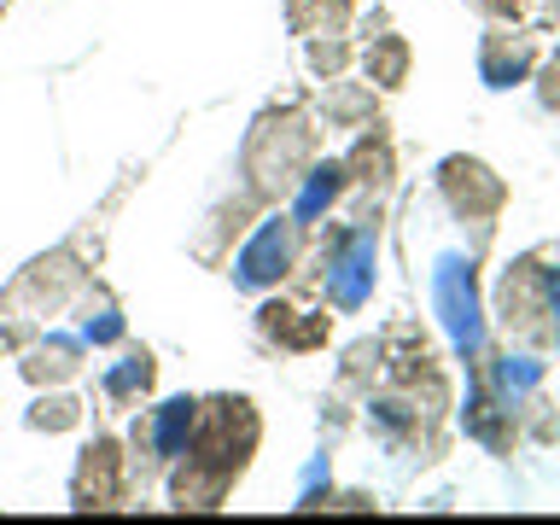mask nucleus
Instances as JSON below:
<instances>
[{"label":"nucleus","instance_id":"nucleus-6","mask_svg":"<svg viewBox=\"0 0 560 525\" xmlns=\"http://www.w3.org/2000/svg\"><path fill=\"white\" fill-rule=\"evenodd\" d=\"M304 234H310V222H298L292 210L269 217L252 240H245V252L234 257V287L240 292H269L292 269H304V262H298L304 257Z\"/></svg>","mask_w":560,"mask_h":525},{"label":"nucleus","instance_id":"nucleus-3","mask_svg":"<svg viewBox=\"0 0 560 525\" xmlns=\"http://www.w3.org/2000/svg\"><path fill=\"white\" fill-rule=\"evenodd\" d=\"M497 315L525 350L560 345V252L555 245H537L520 262H508L497 287Z\"/></svg>","mask_w":560,"mask_h":525},{"label":"nucleus","instance_id":"nucleus-11","mask_svg":"<svg viewBox=\"0 0 560 525\" xmlns=\"http://www.w3.org/2000/svg\"><path fill=\"white\" fill-rule=\"evenodd\" d=\"M537 65V42L525 30H490L479 42V82L485 88H514L532 77Z\"/></svg>","mask_w":560,"mask_h":525},{"label":"nucleus","instance_id":"nucleus-5","mask_svg":"<svg viewBox=\"0 0 560 525\" xmlns=\"http://www.w3.org/2000/svg\"><path fill=\"white\" fill-rule=\"evenodd\" d=\"M438 199L450 205V217L462 228L472 222V252H485L490 228H497L502 205H508V187L490 164H479V158H444V164H438Z\"/></svg>","mask_w":560,"mask_h":525},{"label":"nucleus","instance_id":"nucleus-10","mask_svg":"<svg viewBox=\"0 0 560 525\" xmlns=\"http://www.w3.org/2000/svg\"><path fill=\"white\" fill-rule=\"evenodd\" d=\"M257 332L287 357H310V350H327L332 339V315L327 310H298L292 298H262L257 304Z\"/></svg>","mask_w":560,"mask_h":525},{"label":"nucleus","instance_id":"nucleus-22","mask_svg":"<svg viewBox=\"0 0 560 525\" xmlns=\"http://www.w3.org/2000/svg\"><path fill=\"white\" fill-rule=\"evenodd\" d=\"M380 362H385V345H357L345 357V368H339V392H368V397H374Z\"/></svg>","mask_w":560,"mask_h":525},{"label":"nucleus","instance_id":"nucleus-20","mask_svg":"<svg viewBox=\"0 0 560 525\" xmlns=\"http://www.w3.org/2000/svg\"><path fill=\"white\" fill-rule=\"evenodd\" d=\"M82 339L100 345V350L122 339V310H117V298L105 292V287H94V298L82 304Z\"/></svg>","mask_w":560,"mask_h":525},{"label":"nucleus","instance_id":"nucleus-2","mask_svg":"<svg viewBox=\"0 0 560 525\" xmlns=\"http://www.w3.org/2000/svg\"><path fill=\"white\" fill-rule=\"evenodd\" d=\"M315 152H322V129H315V117L304 105H269L252 135H245V192H257V205H275V199H292L298 175L315 164Z\"/></svg>","mask_w":560,"mask_h":525},{"label":"nucleus","instance_id":"nucleus-9","mask_svg":"<svg viewBox=\"0 0 560 525\" xmlns=\"http://www.w3.org/2000/svg\"><path fill=\"white\" fill-rule=\"evenodd\" d=\"M82 280H88V269H77V257H70V252H47V257H35L7 292H0V310H7V315H30V322H35V315L70 304V292H77Z\"/></svg>","mask_w":560,"mask_h":525},{"label":"nucleus","instance_id":"nucleus-19","mask_svg":"<svg viewBox=\"0 0 560 525\" xmlns=\"http://www.w3.org/2000/svg\"><path fill=\"white\" fill-rule=\"evenodd\" d=\"M82 397H70V392H59V385H52V392H42L30 402V415H24V427L30 432H77L82 427Z\"/></svg>","mask_w":560,"mask_h":525},{"label":"nucleus","instance_id":"nucleus-17","mask_svg":"<svg viewBox=\"0 0 560 525\" xmlns=\"http://www.w3.org/2000/svg\"><path fill=\"white\" fill-rule=\"evenodd\" d=\"M409 65H415V52H409V42H402V35H392V30L374 35V42L362 47V77L374 82V88H385V94L409 82Z\"/></svg>","mask_w":560,"mask_h":525},{"label":"nucleus","instance_id":"nucleus-15","mask_svg":"<svg viewBox=\"0 0 560 525\" xmlns=\"http://www.w3.org/2000/svg\"><path fill=\"white\" fill-rule=\"evenodd\" d=\"M345 187H350V175H345L339 158H332V164H322V158H315V164L298 175V187H292V217H298V222H315L322 210L339 205Z\"/></svg>","mask_w":560,"mask_h":525},{"label":"nucleus","instance_id":"nucleus-13","mask_svg":"<svg viewBox=\"0 0 560 525\" xmlns=\"http://www.w3.org/2000/svg\"><path fill=\"white\" fill-rule=\"evenodd\" d=\"M18 374H24L35 392H52V385H70L82 374V339H70V332H47V339H35L24 350V362H18Z\"/></svg>","mask_w":560,"mask_h":525},{"label":"nucleus","instance_id":"nucleus-8","mask_svg":"<svg viewBox=\"0 0 560 525\" xmlns=\"http://www.w3.org/2000/svg\"><path fill=\"white\" fill-rule=\"evenodd\" d=\"M432 310L444 315L455 350L479 362V357H485V322H479V287H472V262H462V257H444V262H438V275H432Z\"/></svg>","mask_w":560,"mask_h":525},{"label":"nucleus","instance_id":"nucleus-18","mask_svg":"<svg viewBox=\"0 0 560 525\" xmlns=\"http://www.w3.org/2000/svg\"><path fill=\"white\" fill-rule=\"evenodd\" d=\"M362 0H287V30L292 35H339L350 24V12H357Z\"/></svg>","mask_w":560,"mask_h":525},{"label":"nucleus","instance_id":"nucleus-16","mask_svg":"<svg viewBox=\"0 0 560 525\" xmlns=\"http://www.w3.org/2000/svg\"><path fill=\"white\" fill-rule=\"evenodd\" d=\"M322 117H327V129H368V122L380 117L374 82H339L332 77L327 94H322Z\"/></svg>","mask_w":560,"mask_h":525},{"label":"nucleus","instance_id":"nucleus-23","mask_svg":"<svg viewBox=\"0 0 560 525\" xmlns=\"http://www.w3.org/2000/svg\"><path fill=\"white\" fill-rule=\"evenodd\" d=\"M490 18H520V0H479Z\"/></svg>","mask_w":560,"mask_h":525},{"label":"nucleus","instance_id":"nucleus-21","mask_svg":"<svg viewBox=\"0 0 560 525\" xmlns=\"http://www.w3.org/2000/svg\"><path fill=\"white\" fill-rule=\"evenodd\" d=\"M304 59H310V70H315L322 82H332V77H345V70H350V59H357V47L345 42V30H339V35H310Z\"/></svg>","mask_w":560,"mask_h":525},{"label":"nucleus","instance_id":"nucleus-1","mask_svg":"<svg viewBox=\"0 0 560 525\" xmlns=\"http://www.w3.org/2000/svg\"><path fill=\"white\" fill-rule=\"evenodd\" d=\"M257 438H262V415L252 397H234V392L199 397V420H192L187 450L170 462V502L199 508V514L222 508L234 497V485L245 479V467H252Z\"/></svg>","mask_w":560,"mask_h":525},{"label":"nucleus","instance_id":"nucleus-12","mask_svg":"<svg viewBox=\"0 0 560 525\" xmlns=\"http://www.w3.org/2000/svg\"><path fill=\"white\" fill-rule=\"evenodd\" d=\"M339 164H345V175H350V187L374 192V199H380L385 187H392V175H397V152H392V135H385V122H380V117L368 122L362 140L339 158Z\"/></svg>","mask_w":560,"mask_h":525},{"label":"nucleus","instance_id":"nucleus-7","mask_svg":"<svg viewBox=\"0 0 560 525\" xmlns=\"http://www.w3.org/2000/svg\"><path fill=\"white\" fill-rule=\"evenodd\" d=\"M129 450H122V438L100 432L88 438L82 455H77V472H70V508L77 514H117L122 502H129Z\"/></svg>","mask_w":560,"mask_h":525},{"label":"nucleus","instance_id":"nucleus-14","mask_svg":"<svg viewBox=\"0 0 560 525\" xmlns=\"http://www.w3.org/2000/svg\"><path fill=\"white\" fill-rule=\"evenodd\" d=\"M152 385H158V357L147 345H129L122 362L100 380V397L112 402V409H140V402L152 397Z\"/></svg>","mask_w":560,"mask_h":525},{"label":"nucleus","instance_id":"nucleus-24","mask_svg":"<svg viewBox=\"0 0 560 525\" xmlns=\"http://www.w3.org/2000/svg\"><path fill=\"white\" fill-rule=\"evenodd\" d=\"M549 12H560V0H549Z\"/></svg>","mask_w":560,"mask_h":525},{"label":"nucleus","instance_id":"nucleus-4","mask_svg":"<svg viewBox=\"0 0 560 525\" xmlns=\"http://www.w3.org/2000/svg\"><path fill=\"white\" fill-rule=\"evenodd\" d=\"M192 420H199V397H170V402H158V409H140V420L129 427V479L135 485H152V479H164L170 462L187 450V438H192Z\"/></svg>","mask_w":560,"mask_h":525}]
</instances>
